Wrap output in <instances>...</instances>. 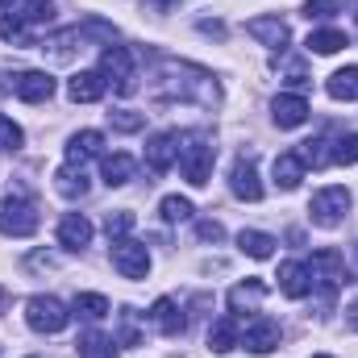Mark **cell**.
<instances>
[{
	"instance_id": "cell-1",
	"label": "cell",
	"mask_w": 358,
	"mask_h": 358,
	"mask_svg": "<svg viewBox=\"0 0 358 358\" xmlns=\"http://www.w3.org/2000/svg\"><path fill=\"white\" fill-rule=\"evenodd\" d=\"M346 213H350V187H321L308 204V217L321 229H338Z\"/></svg>"
},
{
	"instance_id": "cell-2",
	"label": "cell",
	"mask_w": 358,
	"mask_h": 358,
	"mask_svg": "<svg viewBox=\"0 0 358 358\" xmlns=\"http://www.w3.org/2000/svg\"><path fill=\"white\" fill-rule=\"evenodd\" d=\"M25 321H29L34 334H63L67 321H71V313H67V304L55 300V296H34V300L25 304Z\"/></svg>"
},
{
	"instance_id": "cell-3",
	"label": "cell",
	"mask_w": 358,
	"mask_h": 358,
	"mask_svg": "<svg viewBox=\"0 0 358 358\" xmlns=\"http://www.w3.org/2000/svg\"><path fill=\"white\" fill-rule=\"evenodd\" d=\"M34 229H38V208L29 200L4 196L0 200V234L4 238H29Z\"/></svg>"
},
{
	"instance_id": "cell-4",
	"label": "cell",
	"mask_w": 358,
	"mask_h": 358,
	"mask_svg": "<svg viewBox=\"0 0 358 358\" xmlns=\"http://www.w3.org/2000/svg\"><path fill=\"white\" fill-rule=\"evenodd\" d=\"M213 159H217V150L208 142H187L179 150V176L187 179L192 187H204L208 176H213Z\"/></svg>"
},
{
	"instance_id": "cell-5",
	"label": "cell",
	"mask_w": 358,
	"mask_h": 358,
	"mask_svg": "<svg viewBox=\"0 0 358 358\" xmlns=\"http://www.w3.org/2000/svg\"><path fill=\"white\" fill-rule=\"evenodd\" d=\"M113 267L121 271L125 279H146V275H150V255H146L142 242L117 238V242H113Z\"/></svg>"
},
{
	"instance_id": "cell-6",
	"label": "cell",
	"mask_w": 358,
	"mask_h": 358,
	"mask_svg": "<svg viewBox=\"0 0 358 358\" xmlns=\"http://www.w3.org/2000/svg\"><path fill=\"white\" fill-rule=\"evenodd\" d=\"M179 150H183V138H179V129H163V134H155L150 138V146H146V163H150V171H171V163H179Z\"/></svg>"
},
{
	"instance_id": "cell-7",
	"label": "cell",
	"mask_w": 358,
	"mask_h": 358,
	"mask_svg": "<svg viewBox=\"0 0 358 358\" xmlns=\"http://www.w3.org/2000/svg\"><path fill=\"white\" fill-rule=\"evenodd\" d=\"M308 275H313V283H321V292H325V296H334V292H338V283L346 279L342 255H338V250H317V255H313V263H308Z\"/></svg>"
},
{
	"instance_id": "cell-8",
	"label": "cell",
	"mask_w": 358,
	"mask_h": 358,
	"mask_svg": "<svg viewBox=\"0 0 358 358\" xmlns=\"http://www.w3.org/2000/svg\"><path fill=\"white\" fill-rule=\"evenodd\" d=\"M100 76L104 80H117L121 92H134V55L125 46H108L100 55Z\"/></svg>"
},
{
	"instance_id": "cell-9",
	"label": "cell",
	"mask_w": 358,
	"mask_h": 358,
	"mask_svg": "<svg viewBox=\"0 0 358 358\" xmlns=\"http://www.w3.org/2000/svg\"><path fill=\"white\" fill-rule=\"evenodd\" d=\"M242 346H246L250 355H271V350L279 346V325H275L271 317H255V321L242 329Z\"/></svg>"
},
{
	"instance_id": "cell-10",
	"label": "cell",
	"mask_w": 358,
	"mask_h": 358,
	"mask_svg": "<svg viewBox=\"0 0 358 358\" xmlns=\"http://www.w3.org/2000/svg\"><path fill=\"white\" fill-rule=\"evenodd\" d=\"M13 92H17V100H25V104H46V100L55 96V80H50L46 71H25V76L13 80Z\"/></svg>"
},
{
	"instance_id": "cell-11",
	"label": "cell",
	"mask_w": 358,
	"mask_h": 358,
	"mask_svg": "<svg viewBox=\"0 0 358 358\" xmlns=\"http://www.w3.org/2000/svg\"><path fill=\"white\" fill-rule=\"evenodd\" d=\"M271 117H275V125H279V129H296V125H304V121H308V100H304V96L283 92V96H275Z\"/></svg>"
},
{
	"instance_id": "cell-12",
	"label": "cell",
	"mask_w": 358,
	"mask_h": 358,
	"mask_svg": "<svg viewBox=\"0 0 358 358\" xmlns=\"http://www.w3.org/2000/svg\"><path fill=\"white\" fill-rule=\"evenodd\" d=\"M229 187H234V196L238 200H263V183H259V171H255V163L250 159H238L234 163V171H229Z\"/></svg>"
},
{
	"instance_id": "cell-13",
	"label": "cell",
	"mask_w": 358,
	"mask_h": 358,
	"mask_svg": "<svg viewBox=\"0 0 358 358\" xmlns=\"http://www.w3.org/2000/svg\"><path fill=\"white\" fill-rule=\"evenodd\" d=\"M279 292L287 296V300H304L308 292H313V275L304 263H283L279 267Z\"/></svg>"
},
{
	"instance_id": "cell-14",
	"label": "cell",
	"mask_w": 358,
	"mask_h": 358,
	"mask_svg": "<svg viewBox=\"0 0 358 358\" xmlns=\"http://www.w3.org/2000/svg\"><path fill=\"white\" fill-rule=\"evenodd\" d=\"M108 88V80L100 76V71H80V76H71V84H67V96L76 100V104H96L100 96Z\"/></svg>"
},
{
	"instance_id": "cell-15",
	"label": "cell",
	"mask_w": 358,
	"mask_h": 358,
	"mask_svg": "<svg viewBox=\"0 0 358 358\" xmlns=\"http://www.w3.org/2000/svg\"><path fill=\"white\" fill-rule=\"evenodd\" d=\"M59 242H63L67 250H84L92 242V221L84 213H67V217L59 221Z\"/></svg>"
},
{
	"instance_id": "cell-16",
	"label": "cell",
	"mask_w": 358,
	"mask_h": 358,
	"mask_svg": "<svg viewBox=\"0 0 358 358\" xmlns=\"http://www.w3.org/2000/svg\"><path fill=\"white\" fill-rule=\"evenodd\" d=\"M246 34H250L255 42L271 46V50H283V46H287V25H283L279 17H255V21L246 25Z\"/></svg>"
},
{
	"instance_id": "cell-17",
	"label": "cell",
	"mask_w": 358,
	"mask_h": 358,
	"mask_svg": "<svg viewBox=\"0 0 358 358\" xmlns=\"http://www.w3.org/2000/svg\"><path fill=\"white\" fill-rule=\"evenodd\" d=\"M146 317L159 325V334H163V338H179V334H183V313H179V304L171 300V296L155 300V308H150Z\"/></svg>"
},
{
	"instance_id": "cell-18",
	"label": "cell",
	"mask_w": 358,
	"mask_h": 358,
	"mask_svg": "<svg viewBox=\"0 0 358 358\" xmlns=\"http://www.w3.org/2000/svg\"><path fill=\"white\" fill-rule=\"evenodd\" d=\"M238 342H242V325H238V317H221V321L208 329V350H213V355H229Z\"/></svg>"
},
{
	"instance_id": "cell-19",
	"label": "cell",
	"mask_w": 358,
	"mask_h": 358,
	"mask_svg": "<svg viewBox=\"0 0 358 358\" xmlns=\"http://www.w3.org/2000/svg\"><path fill=\"white\" fill-rule=\"evenodd\" d=\"M100 146H104V138H100L96 129L76 134V138L67 142V163H71V167H84L88 159H96V155H100Z\"/></svg>"
},
{
	"instance_id": "cell-20",
	"label": "cell",
	"mask_w": 358,
	"mask_h": 358,
	"mask_svg": "<svg viewBox=\"0 0 358 358\" xmlns=\"http://www.w3.org/2000/svg\"><path fill=\"white\" fill-rule=\"evenodd\" d=\"M55 187H59V196H67V200H80V196H88V176H84V167H59L55 171Z\"/></svg>"
},
{
	"instance_id": "cell-21",
	"label": "cell",
	"mask_w": 358,
	"mask_h": 358,
	"mask_svg": "<svg viewBox=\"0 0 358 358\" xmlns=\"http://www.w3.org/2000/svg\"><path fill=\"white\" fill-rule=\"evenodd\" d=\"M134 167H138V163H134L129 155H108V159L100 163V176H104L108 187H121V183H129V179H134Z\"/></svg>"
},
{
	"instance_id": "cell-22",
	"label": "cell",
	"mask_w": 358,
	"mask_h": 358,
	"mask_svg": "<svg viewBox=\"0 0 358 358\" xmlns=\"http://www.w3.org/2000/svg\"><path fill=\"white\" fill-rule=\"evenodd\" d=\"M263 296H267V283H263V279H246V283H238V287L229 292V308H234V313L255 308Z\"/></svg>"
},
{
	"instance_id": "cell-23",
	"label": "cell",
	"mask_w": 358,
	"mask_h": 358,
	"mask_svg": "<svg viewBox=\"0 0 358 358\" xmlns=\"http://www.w3.org/2000/svg\"><path fill=\"white\" fill-rule=\"evenodd\" d=\"M238 246H242V255H250V259H271L279 242H275L271 234H259V229H242V234H238Z\"/></svg>"
},
{
	"instance_id": "cell-24",
	"label": "cell",
	"mask_w": 358,
	"mask_h": 358,
	"mask_svg": "<svg viewBox=\"0 0 358 358\" xmlns=\"http://www.w3.org/2000/svg\"><path fill=\"white\" fill-rule=\"evenodd\" d=\"M300 179H304V163H300V155H279V159H275V183H279L283 192L300 187Z\"/></svg>"
},
{
	"instance_id": "cell-25",
	"label": "cell",
	"mask_w": 358,
	"mask_h": 358,
	"mask_svg": "<svg viewBox=\"0 0 358 358\" xmlns=\"http://www.w3.org/2000/svg\"><path fill=\"white\" fill-rule=\"evenodd\" d=\"M325 88H329L334 100H358V67H342V71H334Z\"/></svg>"
},
{
	"instance_id": "cell-26",
	"label": "cell",
	"mask_w": 358,
	"mask_h": 358,
	"mask_svg": "<svg viewBox=\"0 0 358 358\" xmlns=\"http://www.w3.org/2000/svg\"><path fill=\"white\" fill-rule=\"evenodd\" d=\"M342 46H346L342 29H317V34H308V50L313 55H338Z\"/></svg>"
},
{
	"instance_id": "cell-27",
	"label": "cell",
	"mask_w": 358,
	"mask_h": 358,
	"mask_svg": "<svg viewBox=\"0 0 358 358\" xmlns=\"http://www.w3.org/2000/svg\"><path fill=\"white\" fill-rule=\"evenodd\" d=\"M300 163H304V167H317V171L329 167V163H334L329 142H321V138H317V142H304V146H300Z\"/></svg>"
},
{
	"instance_id": "cell-28",
	"label": "cell",
	"mask_w": 358,
	"mask_h": 358,
	"mask_svg": "<svg viewBox=\"0 0 358 358\" xmlns=\"http://www.w3.org/2000/svg\"><path fill=\"white\" fill-rule=\"evenodd\" d=\"M159 213H163V221L167 225H176V221H192V200H183V196H163V204H159Z\"/></svg>"
},
{
	"instance_id": "cell-29",
	"label": "cell",
	"mask_w": 358,
	"mask_h": 358,
	"mask_svg": "<svg viewBox=\"0 0 358 358\" xmlns=\"http://www.w3.org/2000/svg\"><path fill=\"white\" fill-rule=\"evenodd\" d=\"M76 313H84L88 321H100V317H108V300L96 296V292H80L76 296Z\"/></svg>"
},
{
	"instance_id": "cell-30",
	"label": "cell",
	"mask_w": 358,
	"mask_h": 358,
	"mask_svg": "<svg viewBox=\"0 0 358 358\" xmlns=\"http://www.w3.org/2000/svg\"><path fill=\"white\" fill-rule=\"evenodd\" d=\"M80 358H113V342L104 338V334H84L80 338Z\"/></svg>"
},
{
	"instance_id": "cell-31",
	"label": "cell",
	"mask_w": 358,
	"mask_h": 358,
	"mask_svg": "<svg viewBox=\"0 0 358 358\" xmlns=\"http://www.w3.org/2000/svg\"><path fill=\"white\" fill-rule=\"evenodd\" d=\"M108 125H113V129H121V134H138V129L146 125V113H129V108H117V113H108Z\"/></svg>"
},
{
	"instance_id": "cell-32",
	"label": "cell",
	"mask_w": 358,
	"mask_h": 358,
	"mask_svg": "<svg viewBox=\"0 0 358 358\" xmlns=\"http://www.w3.org/2000/svg\"><path fill=\"white\" fill-rule=\"evenodd\" d=\"M129 229H134V213H125V208H121V213H108V217H104V234H108L113 242H117V238H125Z\"/></svg>"
},
{
	"instance_id": "cell-33",
	"label": "cell",
	"mask_w": 358,
	"mask_h": 358,
	"mask_svg": "<svg viewBox=\"0 0 358 358\" xmlns=\"http://www.w3.org/2000/svg\"><path fill=\"white\" fill-rule=\"evenodd\" d=\"M0 38L29 46V34H25V21H21V17H0Z\"/></svg>"
},
{
	"instance_id": "cell-34",
	"label": "cell",
	"mask_w": 358,
	"mask_h": 358,
	"mask_svg": "<svg viewBox=\"0 0 358 358\" xmlns=\"http://www.w3.org/2000/svg\"><path fill=\"white\" fill-rule=\"evenodd\" d=\"M342 8H346V0H308V4H304V17L325 21V17H338Z\"/></svg>"
},
{
	"instance_id": "cell-35",
	"label": "cell",
	"mask_w": 358,
	"mask_h": 358,
	"mask_svg": "<svg viewBox=\"0 0 358 358\" xmlns=\"http://www.w3.org/2000/svg\"><path fill=\"white\" fill-rule=\"evenodd\" d=\"M334 163H342V167H355V163H358V134H346V138L334 146Z\"/></svg>"
},
{
	"instance_id": "cell-36",
	"label": "cell",
	"mask_w": 358,
	"mask_h": 358,
	"mask_svg": "<svg viewBox=\"0 0 358 358\" xmlns=\"http://www.w3.org/2000/svg\"><path fill=\"white\" fill-rule=\"evenodd\" d=\"M21 142H25L21 125H13L8 117H0V150H21Z\"/></svg>"
},
{
	"instance_id": "cell-37",
	"label": "cell",
	"mask_w": 358,
	"mask_h": 358,
	"mask_svg": "<svg viewBox=\"0 0 358 358\" xmlns=\"http://www.w3.org/2000/svg\"><path fill=\"white\" fill-rule=\"evenodd\" d=\"M138 338H142V334H138V325H134V313L125 308V313H121V334H117V342H121V346H138Z\"/></svg>"
},
{
	"instance_id": "cell-38",
	"label": "cell",
	"mask_w": 358,
	"mask_h": 358,
	"mask_svg": "<svg viewBox=\"0 0 358 358\" xmlns=\"http://www.w3.org/2000/svg\"><path fill=\"white\" fill-rule=\"evenodd\" d=\"M196 234H200V242H221V238H225V229H221L217 221H200Z\"/></svg>"
},
{
	"instance_id": "cell-39",
	"label": "cell",
	"mask_w": 358,
	"mask_h": 358,
	"mask_svg": "<svg viewBox=\"0 0 358 358\" xmlns=\"http://www.w3.org/2000/svg\"><path fill=\"white\" fill-rule=\"evenodd\" d=\"M200 34H208V38H225V25H221V21H200Z\"/></svg>"
},
{
	"instance_id": "cell-40",
	"label": "cell",
	"mask_w": 358,
	"mask_h": 358,
	"mask_svg": "<svg viewBox=\"0 0 358 358\" xmlns=\"http://www.w3.org/2000/svg\"><path fill=\"white\" fill-rule=\"evenodd\" d=\"M146 4H155V8H159V13H167V8H176L179 0H146Z\"/></svg>"
},
{
	"instance_id": "cell-41",
	"label": "cell",
	"mask_w": 358,
	"mask_h": 358,
	"mask_svg": "<svg viewBox=\"0 0 358 358\" xmlns=\"http://www.w3.org/2000/svg\"><path fill=\"white\" fill-rule=\"evenodd\" d=\"M350 325H355V329H358V304H355V308H350Z\"/></svg>"
},
{
	"instance_id": "cell-42",
	"label": "cell",
	"mask_w": 358,
	"mask_h": 358,
	"mask_svg": "<svg viewBox=\"0 0 358 358\" xmlns=\"http://www.w3.org/2000/svg\"><path fill=\"white\" fill-rule=\"evenodd\" d=\"M13 4H17V0H0V8H13Z\"/></svg>"
},
{
	"instance_id": "cell-43",
	"label": "cell",
	"mask_w": 358,
	"mask_h": 358,
	"mask_svg": "<svg viewBox=\"0 0 358 358\" xmlns=\"http://www.w3.org/2000/svg\"><path fill=\"white\" fill-rule=\"evenodd\" d=\"M313 358H329V355H313Z\"/></svg>"
}]
</instances>
